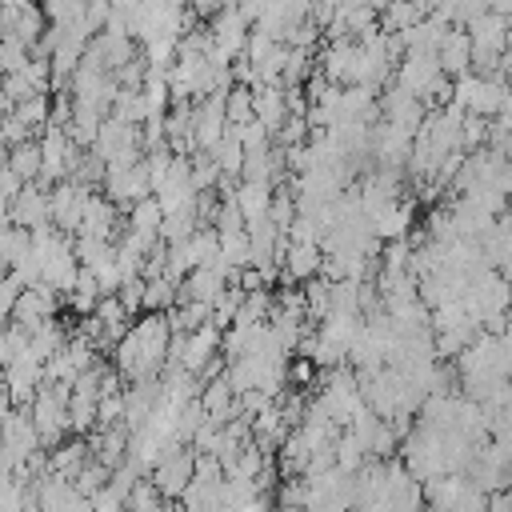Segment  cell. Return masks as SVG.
<instances>
[{
    "label": "cell",
    "mask_w": 512,
    "mask_h": 512,
    "mask_svg": "<svg viewBox=\"0 0 512 512\" xmlns=\"http://www.w3.org/2000/svg\"><path fill=\"white\" fill-rule=\"evenodd\" d=\"M68 396H72V384L44 380L40 392H36V400H32V408H28L44 448H56V444L72 432V420H68Z\"/></svg>",
    "instance_id": "6da1fadb"
},
{
    "label": "cell",
    "mask_w": 512,
    "mask_h": 512,
    "mask_svg": "<svg viewBox=\"0 0 512 512\" xmlns=\"http://www.w3.org/2000/svg\"><path fill=\"white\" fill-rule=\"evenodd\" d=\"M504 96H508V80H500V76H480V72L460 76V80H456V92H452V100H456L464 112H476V116H488V120L500 112Z\"/></svg>",
    "instance_id": "7a4b0ae2"
},
{
    "label": "cell",
    "mask_w": 512,
    "mask_h": 512,
    "mask_svg": "<svg viewBox=\"0 0 512 512\" xmlns=\"http://www.w3.org/2000/svg\"><path fill=\"white\" fill-rule=\"evenodd\" d=\"M192 476H196V448H192V444L164 452V456L156 460V468L148 472V480L156 484V492H160L164 500H180V496L188 492Z\"/></svg>",
    "instance_id": "3957f363"
},
{
    "label": "cell",
    "mask_w": 512,
    "mask_h": 512,
    "mask_svg": "<svg viewBox=\"0 0 512 512\" xmlns=\"http://www.w3.org/2000/svg\"><path fill=\"white\" fill-rule=\"evenodd\" d=\"M92 192H96V188H84V184H76V180H60V184H52V188H48L52 224H56L60 232L76 236V232H80V220H84V204H88Z\"/></svg>",
    "instance_id": "277c9868"
},
{
    "label": "cell",
    "mask_w": 512,
    "mask_h": 512,
    "mask_svg": "<svg viewBox=\"0 0 512 512\" xmlns=\"http://www.w3.org/2000/svg\"><path fill=\"white\" fill-rule=\"evenodd\" d=\"M444 76V68H440V60H436V52H416V48H408L404 56H400V64H396V84L404 88V92H412V96H428L432 92V84Z\"/></svg>",
    "instance_id": "5b68a950"
},
{
    "label": "cell",
    "mask_w": 512,
    "mask_h": 512,
    "mask_svg": "<svg viewBox=\"0 0 512 512\" xmlns=\"http://www.w3.org/2000/svg\"><path fill=\"white\" fill-rule=\"evenodd\" d=\"M8 220H12L16 228H28V232L48 228V224H52L48 188H44V184H36V180H28V184L16 192V200H8Z\"/></svg>",
    "instance_id": "8992f818"
},
{
    "label": "cell",
    "mask_w": 512,
    "mask_h": 512,
    "mask_svg": "<svg viewBox=\"0 0 512 512\" xmlns=\"http://www.w3.org/2000/svg\"><path fill=\"white\" fill-rule=\"evenodd\" d=\"M380 116H384L388 124H396L400 132L416 136L428 112H424V100H420V96H412V92H404L400 84H392V88L380 96Z\"/></svg>",
    "instance_id": "52a82bcc"
},
{
    "label": "cell",
    "mask_w": 512,
    "mask_h": 512,
    "mask_svg": "<svg viewBox=\"0 0 512 512\" xmlns=\"http://www.w3.org/2000/svg\"><path fill=\"white\" fill-rule=\"evenodd\" d=\"M128 224H120V204H112L104 192H92L84 204V220L76 236H96V240H120Z\"/></svg>",
    "instance_id": "ba28073f"
},
{
    "label": "cell",
    "mask_w": 512,
    "mask_h": 512,
    "mask_svg": "<svg viewBox=\"0 0 512 512\" xmlns=\"http://www.w3.org/2000/svg\"><path fill=\"white\" fill-rule=\"evenodd\" d=\"M320 264H324V248L320 244L288 240V248L280 256V280L284 284H304V280L320 276Z\"/></svg>",
    "instance_id": "9c48e42d"
},
{
    "label": "cell",
    "mask_w": 512,
    "mask_h": 512,
    "mask_svg": "<svg viewBox=\"0 0 512 512\" xmlns=\"http://www.w3.org/2000/svg\"><path fill=\"white\" fill-rule=\"evenodd\" d=\"M436 60H440L444 76H452V80L468 76V72H472V36H468V28L452 24V28L444 32L440 48H436Z\"/></svg>",
    "instance_id": "30bf717a"
},
{
    "label": "cell",
    "mask_w": 512,
    "mask_h": 512,
    "mask_svg": "<svg viewBox=\"0 0 512 512\" xmlns=\"http://www.w3.org/2000/svg\"><path fill=\"white\" fill-rule=\"evenodd\" d=\"M252 100H256V120L276 136L288 120V88L284 84H256Z\"/></svg>",
    "instance_id": "8fae6325"
},
{
    "label": "cell",
    "mask_w": 512,
    "mask_h": 512,
    "mask_svg": "<svg viewBox=\"0 0 512 512\" xmlns=\"http://www.w3.org/2000/svg\"><path fill=\"white\" fill-rule=\"evenodd\" d=\"M88 456H92V444L84 436L60 440L56 448H48V472L52 476H64V480H76V472L88 464Z\"/></svg>",
    "instance_id": "7c38bea8"
},
{
    "label": "cell",
    "mask_w": 512,
    "mask_h": 512,
    "mask_svg": "<svg viewBox=\"0 0 512 512\" xmlns=\"http://www.w3.org/2000/svg\"><path fill=\"white\" fill-rule=\"evenodd\" d=\"M92 456L108 468H120L128 460V428L124 424H112V428H96L92 432Z\"/></svg>",
    "instance_id": "4fadbf2b"
},
{
    "label": "cell",
    "mask_w": 512,
    "mask_h": 512,
    "mask_svg": "<svg viewBox=\"0 0 512 512\" xmlns=\"http://www.w3.org/2000/svg\"><path fill=\"white\" fill-rule=\"evenodd\" d=\"M272 192H276L272 180H240V184H236V204H240V212H244L248 224L260 220V216H268Z\"/></svg>",
    "instance_id": "5bb4252c"
},
{
    "label": "cell",
    "mask_w": 512,
    "mask_h": 512,
    "mask_svg": "<svg viewBox=\"0 0 512 512\" xmlns=\"http://www.w3.org/2000/svg\"><path fill=\"white\" fill-rule=\"evenodd\" d=\"M160 224H164V208H160L156 196H144V200H136V204L128 208V232L144 236L148 244L160 240Z\"/></svg>",
    "instance_id": "9a60e30c"
},
{
    "label": "cell",
    "mask_w": 512,
    "mask_h": 512,
    "mask_svg": "<svg viewBox=\"0 0 512 512\" xmlns=\"http://www.w3.org/2000/svg\"><path fill=\"white\" fill-rule=\"evenodd\" d=\"M176 292H180V280H172L168 272L144 280V312H172L176 308Z\"/></svg>",
    "instance_id": "2e32d148"
},
{
    "label": "cell",
    "mask_w": 512,
    "mask_h": 512,
    "mask_svg": "<svg viewBox=\"0 0 512 512\" xmlns=\"http://www.w3.org/2000/svg\"><path fill=\"white\" fill-rule=\"evenodd\" d=\"M8 168L28 184V180H36L40 176V168H44V156H40V140H24V144H16V148H8Z\"/></svg>",
    "instance_id": "e0dca14e"
},
{
    "label": "cell",
    "mask_w": 512,
    "mask_h": 512,
    "mask_svg": "<svg viewBox=\"0 0 512 512\" xmlns=\"http://www.w3.org/2000/svg\"><path fill=\"white\" fill-rule=\"evenodd\" d=\"M252 116H256L252 88H248V84H232V88L224 92V120H228L232 128H240V124H248Z\"/></svg>",
    "instance_id": "ac0fdd59"
},
{
    "label": "cell",
    "mask_w": 512,
    "mask_h": 512,
    "mask_svg": "<svg viewBox=\"0 0 512 512\" xmlns=\"http://www.w3.org/2000/svg\"><path fill=\"white\" fill-rule=\"evenodd\" d=\"M220 256L228 268H248L252 264V236L248 228H236V232H220Z\"/></svg>",
    "instance_id": "d6986e66"
},
{
    "label": "cell",
    "mask_w": 512,
    "mask_h": 512,
    "mask_svg": "<svg viewBox=\"0 0 512 512\" xmlns=\"http://www.w3.org/2000/svg\"><path fill=\"white\" fill-rule=\"evenodd\" d=\"M304 304H308V320H324L332 312V280L328 276H312L300 284Z\"/></svg>",
    "instance_id": "ffe728a7"
},
{
    "label": "cell",
    "mask_w": 512,
    "mask_h": 512,
    "mask_svg": "<svg viewBox=\"0 0 512 512\" xmlns=\"http://www.w3.org/2000/svg\"><path fill=\"white\" fill-rule=\"evenodd\" d=\"M108 116H116V120H124V124H144V120H148L144 92H140V88H120L116 100H112V112H108Z\"/></svg>",
    "instance_id": "44dd1931"
},
{
    "label": "cell",
    "mask_w": 512,
    "mask_h": 512,
    "mask_svg": "<svg viewBox=\"0 0 512 512\" xmlns=\"http://www.w3.org/2000/svg\"><path fill=\"white\" fill-rule=\"evenodd\" d=\"M12 116H16L24 128L44 132V124H48V116H52V100H48V96H28V100H16Z\"/></svg>",
    "instance_id": "7402d4cb"
},
{
    "label": "cell",
    "mask_w": 512,
    "mask_h": 512,
    "mask_svg": "<svg viewBox=\"0 0 512 512\" xmlns=\"http://www.w3.org/2000/svg\"><path fill=\"white\" fill-rule=\"evenodd\" d=\"M108 476H112V468H108V464H100L96 456H88V464L76 472L72 488H76L80 496H88V500H92L96 492H104V488H108Z\"/></svg>",
    "instance_id": "603a6c76"
},
{
    "label": "cell",
    "mask_w": 512,
    "mask_h": 512,
    "mask_svg": "<svg viewBox=\"0 0 512 512\" xmlns=\"http://www.w3.org/2000/svg\"><path fill=\"white\" fill-rule=\"evenodd\" d=\"M196 228H200L196 208H188V212H172V216H164V224H160V240H164V244H180V240H188Z\"/></svg>",
    "instance_id": "cb8c5ba5"
},
{
    "label": "cell",
    "mask_w": 512,
    "mask_h": 512,
    "mask_svg": "<svg viewBox=\"0 0 512 512\" xmlns=\"http://www.w3.org/2000/svg\"><path fill=\"white\" fill-rule=\"evenodd\" d=\"M332 312H360V280H332Z\"/></svg>",
    "instance_id": "d4e9b609"
},
{
    "label": "cell",
    "mask_w": 512,
    "mask_h": 512,
    "mask_svg": "<svg viewBox=\"0 0 512 512\" xmlns=\"http://www.w3.org/2000/svg\"><path fill=\"white\" fill-rule=\"evenodd\" d=\"M116 296H120V304L128 308V316L136 320V316L144 312V276H132V280H124V284L116 288Z\"/></svg>",
    "instance_id": "484cf974"
},
{
    "label": "cell",
    "mask_w": 512,
    "mask_h": 512,
    "mask_svg": "<svg viewBox=\"0 0 512 512\" xmlns=\"http://www.w3.org/2000/svg\"><path fill=\"white\" fill-rule=\"evenodd\" d=\"M20 288H24V284H20L12 272H0V328L12 320V304H16Z\"/></svg>",
    "instance_id": "4316f807"
},
{
    "label": "cell",
    "mask_w": 512,
    "mask_h": 512,
    "mask_svg": "<svg viewBox=\"0 0 512 512\" xmlns=\"http://www.w3.org/2000/svg\"><path fill=\"white\" fill-rule=\"evenodd\" d=\"M108 16H112V0H84V24H88L92 36L104 32Z\"/></svg>",
    "instance_id": "83f0119b"
},
{
    "label": "cell",
    "mask_w": 512,
    "mask_h": 512,
    "mask_svg": "<svg viewBox=\"0 0 512 512\" xmlns=\"http://www.w3.org/2000/svg\"><path fill=\"white\" fill-rule=\"evenodd\" d=\"M316 380H320V368H316V360H312V356H304V360L288 364V384L304 388V384H316Z\"/></svg>",
    "instance_id": "f1b7e54d"
},
{
    "label": "cell",
    "mask_w": 512,
    "mask_h": 512,
    "mask_svg": "<svg viewBox=\"0 0 512 512\" xmlns=\"http://www.w3.org/2000/svg\"><path fill=\"white\" fill-rule=\"evenodd\" d=\"M24 140H32L28 128H24L16 116H4V120H0V144H4V148H16V144H24Z\"/></svg>",
    "instance_id": "f546056e"
},
{
    "label": "cell",
    "mask_w": 512,
    "mask_h": 512,
    "mask_svg": "<svg viewBox=\"0 0 512 512\" xmlns=\"http://www.w3.org/2000/svg\"><path fill=\"white\" fill-rule=\"evenodd\" d=\"M20 188H24V180H20L8 164H0V200H16Z\"/></svg>",
    "instance_id": "4dcf8cb0"
},
{
    "label": "cell",
    "mask_w": 512,
    "mask_h": 512,
    "mask_svg": "<svg viewBox=\"0 0 512 512\" xmlns=\"http://www.w3.org/2000/svg\"><path fill=\"white\" fill-rule=\"evenodd\" d=\"M92 512H124V500H120V496H112V492L104 488V492H96V496H92Z\"/></svg>",
    "instance_id": "1f68e13d"
},
{
    "label": "cell",
    "mask_w": 512,
    "mask_h": 512,
    "mask_svg": "<svg viewBox=\"0 0 512 512\" xmlns=\"http://www.w3.org/2000/svg\"><path fill=\"white\" fill-rule=\"evenodd\" d=\"M188 8H192L200 20H212L216 12H224V8H228V0H188Z\"/></svg>",
    "instance_id": "d6a6232c"
},
{
    "label": "cell",
    "mask_w": 512,
    "mask_h": 512,
    "mask_svg": "<svg viewBox=\"0 0 512 512\" xmlns=\"http://www.w3.org/2000/svg\"><path fill=\"white\" fill-rule=\"evenodd\" d=\"M16 412V404H12V392H8V384L0 380V428H4V420Z\"/></svg>",
    "instance_id": "836d02e7"
},
{
    "label": "cell",
    "mask_w": 512,
    "mask_h": 512,
    "mask_svg": "<svg viewBox=\"0 0 512 512\" xmlns=\"http://www.w3.org/2000/svg\"><path fill=\"white\" fill-rule=\"evenodd\" d=\"M12 108H16V100H12V96L0 88V120H4V116H12Z\"/></svg>",
    "instance_id": "e575fe53"
}]
</instances>
